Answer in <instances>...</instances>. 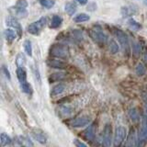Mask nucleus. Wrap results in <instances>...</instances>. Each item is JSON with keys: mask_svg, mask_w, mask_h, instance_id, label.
Instances as JSON below:
<instances>
[{"mask_svg": "<svg viewBox=\"0 0 147 147\" xmlns=\"http://www.w3.org/2000/svg\"><path fill=\"white\" fill-rule=\"evenodd\" d=\"M113 33L115 37L117 38V40H119V42L121 43L124 53L127 55H129V53H130V43H129V38L127 34L119 29H114Z\"/></svg>", "mask_w": 147, "mask_h": 147, "instance_id": "1", "label": "nucleus"}, {"mask_svg": "<svg viewBox=\"0 0 147 147\" xmlns=\"http://www.w3.org/2000/svg\"><path fill=\"white\" fill-rule=\"evenodd\" d=\"M50 54L53 57L66 59L69 56V50L66 46L62 44H55L53 45L50 49Z\"/></svg>", "mask_w": 147, "mask_h": 147, "instance_id": "2", "label": "nucleus"}, {"mask_svg": "<svg viewBox=\"0 0 147 147\" xmlns=\"http://www.w3.org/2000/svg\"><path fill=\"white\" fill-rule=\"evenodd\" d=\"M91 38L98 44H105L108 40V37L99 26H95L89 32Z\"/></svg>", "mask_w": 147, "mask_h": 147, "instance_id": "3", "label": "nucleus"}, {"mask_svg": "<svg viewBox=\"0 0 147 147\" xmlns=\"http://www.w3.org/2000/svg\"><path fill=\"white\" fill-rule=\"evenodd\" d=\"M46 23H47V18L46 17L40 18L39 20L31 23V24L27 28L28 32L32 35H39L40 33V31L42 30V29L45 27Z\"/></svg>", "mask_w": 147, "mask_h": 147, "instance_id": "4", "label": "nucleus"}, {"mask_svg": "<svg viewBox=\"0 0 147 147\" xmlns=\"http://www.w3.org/2000/svg\"><path fill=\"white\" fill-rule=\"evenodd\" d=\"M126 135H127V131L125 127L123 126L117 127L114 135V147H119V145L122 144V142L126 138Z\"/></svg>", "mask_w": 147, "mask_h": 147, "instance_id": "5", "label": "nucleus"}, {"mask_svg": "<svg viewBox=\"0 0 147 147\" xmlns=\"http://www.w3.org/2000/svg\"><path fill=\"white\" fill-rule=\"evenodd\" d=\"M147 142V115L144 114V119L142 122V127L138 133V144L140 145H144V142Z\"/></svg>", "mask_w": 147, "mask_h": 147, "instance_id": "6", "label": "nucleus"}, {"mask_svg": "<svg viewBox=\"0 0 147 147\" xmlns=\"http://www.w3.org/2000/svg\"><path fill=\"white\" fill-rule=\"evenodd\" d=\"M103 145L104 147H111L112 144V129L110 124H106L103 130Z\"/></svg>", "mask_w": 147, "mask_h": 147, "instance_id": "7", "label": "nucleus"}, {"mask_svg": "<svg viewBox=\"0 0 147 147\" xmlns=\"http://www.w3.org/2000/svg\"><path fill=\"white\" fill-rule=\"evenodd\" d=\"M6 24L8 27H11L13 29H15L17 32L18 33V36L21 37L22 36V28L21 25L20 24V22L17 20V18L15 17L9 16L6 18Z\"/></svg>", "mask_w": 147, "mask_h": 147, "instance_id": "8", "label": "nucleus"}, {"mask_svg": "<svg viewBox=\"0 0 147 147\" xmlns=\"http://www.w3.org/2000/svg\"><path fill=\"white\" fill-rule=\"evenodd\" d=\"M90 122V118L88 117H80L72 121V126L75 128H81L87 125Z\"/></svg>", "mask_w": 147, "mask_h": 147, "instance_id": "9", "label": "nucleus"}, {"mask_svg": "<svg viewBox=\"0 0 147 147\" xmlns=\"http://www.w3.org/2000/svg\"><path fill=\"white\" fill-rule=\"evenodd\" d=\"M47 64L50 67L59 69V70H63V69L66 68V63L63 61H60V60H49V61H47Z\"/></svg>", "mask_w": 147, "mask_h": 147, "instance_id": "10", "label": "nucleus"}, {"mask_svg": "<svg viewBox=\"0 0 147 147\" xmlns=\"http://www.w3.org/2000/svg\"><path fill=\"white\" fill-rule=\"evenodd\" d=\"M95 133H96V126L95 124H91V125H89L85 130L84 135L87 141H92L95 138Z\"/></svg>", "mask_w": 147, "mask_h": 147, "instance_id": "11", "label": "nucleus"}, {"mask_svg": "<svg viewBox=\"0 0 147 147\" xmlns=\"http://www.w3.org/2000/svg\"><path fill=\"white\" fill-rule=\"evenodd\" d=\"M135 144V131L134 129H131V131H130V134H129L127 141L125 142V145L124 147H133Z\"/></svg>", "mask_w": 147, "mask_h": 147, "instance_id": "12", "label": "nucleus"}, {"mask_svg": "<svg viewBox=\"0 0 147 147\" xmlns=\"http://www.w3.org/2000/svg\"><path fill=\"white\" fill-rule=\"evenodd\" d=\"M64 89H65V86L63 84H58L53 87L52 91H51V96H58L60 94H62L64 91Z\"/></svg>", "mask_w": 147, "mask_h": 147, "instance_id": "13", "label": "nucleus"}, {"mask_svg": "<svg viewBox=\"0 0 147 147\" xmlns=\"http://www.w3.org/2000/svg\"><path fill=\"white\" fill-rule=\"evenodd\" d=\"M63 23V18L60 16H53L52 18V21H51L50 28L51 29H57L60 26L62 25Z\"/></svg>", "mask_w": 147, "mask_h": 147, "instance_id": "14", "label": "nucleus"}, {"mask_svg": "<svg viewBox=\"0 0 147 147\" xmlns=\"http://www.w3.org/2000/svg\"><path fill=\"white\" fill-rule=\"evenodd\" d=\"M64 10L69 16H73L76 11V5L73 2H68L64 6Z\"/></svg>", "mask_w": 147, "mask_h": 147, "instance_id": "15", "label": "nucleus"}, {"mask_svg": "<svg viewBox=\"0 0 147 147\" xmlns=\"http://www.w3.org/2000/svg\"><path fill=\"white\" fill-rule=\"evenodd\" d=\"M17 76H18V81L21 83H24L26 82V79H27V73H26V70L23 67H18L17 69Z\"/></svg>", "mask_w": 147, "mask_h": 147, "instance_id": "16", "label": "nucleus"}, {"mask_svg": "<svg viewBox=\"0 0 147 147\" xmlns=\"http://www.w3.org/2000/svg\"><path fill=\"white\" fill-rule=\"evenodd\" d=\"M65 77V74L64 73H62V72H58V73H54V74H52V75L50 76L49 77V81L51 83L53 82H57V81H60L63 79V78Z\"/></svg>", "mask_w": 147, "mask_h": 147, "instance_id": "17", "label": "nucleus"}, {"mask_svg": "<svg viewBox=\"0 0 147 147\" xmlns=\"http://www.w3.org/2000/svg\"><path fill=\"white\" fill-rule=\"evenodd\" d=\"M32 136H33L34 139H35L37 142H39L40 144H44L45 142H46V141H47V139H46L45 135H44L41 131H33V132H32Z\"/></svg>", "mask_w": 147, "mask_h": 147, "instance_id": "18", "label": "nucleus"}, {"mask_svg": "<svg viewBox=\"0 0 147 147\" xmlns=\"http://www.w3.org/2000/svg\"><path fill=\"white\" fill-rule=\"evenodd\" d=\"M129 117H130V119L133 122H138L140 119L139 112H138V110L135 108H132L129 110Z\"/></svg>", "mask_w": 147, "mask_h": 147, "instance_id": "19", "label": "nucleus"}, {"mask_svg": "<svg viewBox=\"0 0 147 147\" xmlns=\"http://www.w3.org/2000/svg\"><path fill=\"white\" fill-rule=\"evenodd\" d=\"M4 34H5V37H6V39L7 41H9V42H11V41H13L14 40L16 39L17 37V34L16 32L14 31L13 30L11 29H7L4 31Z\"/></svg>", "mask_w": 147, "mask_h": 147, "instance_id": "20", "label": "nucleus"}, {"mask_svg": "<svg viewBox=\"0 0 147 147\" xmlns=\"http://www.w3.org/2000/svg\"><path fill=\"white\" fill-rule=\"evenodd\" d=\"M90 20V17L87 15L86 13H80L76 15L75 18H74V21L77 22V23H80V22H86L87 20Z\"/></svg>", "mask_w": 147, "mask_h": 147, "instance_id": "21", "label": "nucleus"}, {"mask_svg": "<svg viewBox=\"0 0 147 147\" xmlns=\"http://www.w3.org/2000/svg\"><path fill=\"white\" fill-rule=\"evenodd\" d=\"M0 141H1V147L9 145L12 142L11 138L9 137L7 133H1V137H0Z\"/></svg>", "mask_w": 147, "mask_h": 147, "instance_id": "22", "label": "nucleus"}, {"mask_svg": "<svg viewBox=\"0 0 147 147\" xmlns=\"http://www.w3.org/2000/svg\"><path fill=\"white\" fill-rule=\"evenodd\" d=\"M14 15L18 18H25L28 15V12L25 8H20L16 7L14 8Z\"/></svg>", "mask_w": 147, "mask_h": 147, "instance_id": "23", "label": "nucleus"}, {"mask_svg": "<svg viewBox=\"0 0 147 147\" xmlns=\"http://www.w3.org/2000/svg\"><path fill=\"white\" fill-rule=\"evenodd\" d=\"M16 63L18 67H23L26 63V58L24 56V54L22 53H20L18 54V56L16 58Z\"/></svg>", "mask_w": 147, "mask_h": 147, "instance_id": "24", "label": "nucleus"}, {"mask_svg": "<svg viewBox=\"0 0 147 147\" xmlns=\"http://www.w3.org/2000/svg\"><path fill=\"white\" fill-rule=\"evenodd\" d=\"M128 24H129V27H130L131 29L133 30H139L142 28L140 23H138L137 21H135L134 18H130V20H128Z\"/></svg>", "mask_w": 147, "mask_h": 147, "instance_id": "25", "label": "nucleus"}, {"mask_svg": "<svg viewBox=\"0 0 147 147\" xmlns=\"http://www.w3.org/2000/svg\"><path fill=\"white\" fill-rule=\"evenodd\" d=\"M20 85H21V89L24 93H26L27 95L32 94L33 90H32V87H31L30 84H29V83H27V82H24V83H21Z\"/></svg>", "mask_w": 147, "mask_h": 147, "instance_id": "26", "label": "nucleus"}, {"mask_svg": "<svg viewBox=\"0 0 147 147\" xmlns=\"http://www.w3.org/2000/svg\"><path fill=\"white\" fill-rule=\"evenodd\" d=\"M146 72V69L145 66L142 63H138L136 67H135V73L138 76H144V74Z\"/></svg>", "mask_w": 147, "mask_h": 147, "instance_id": "27", "label": "nucleus"}, {"mask_svg": "<svg viewBox=\"0 0 147 147\" xmlns=\"http://www.w3.org/2000/svg\"><path fill=\"white\" fill-rule=\"evenodd\" d=\"M23 46H24V50L26 53L29 55V56H32V47H31V42L30 40H26L23 43Z\"/></svg>", "mask_w": 147, "mask_h": 147, "instance_id": "28", "label": "nucleus"}, {"mask_svg": "<svg viewBox=\"0 0 147 147\" xmlns=\"http://www.w3.org/2000/svg\"><path fill=\"white\" fill-rule=\"evenodd\" d=\"M119 45L117 44V42L115 40H111L109 41V51H110V53H116L119 52Z\"/></svg>", "mask_w": 147, "mask_h": 147, "instance_id": "29", "label": "nucleus"}, {"mask_svg": "<svg viewBox=\"0 0 147 147\" xmlns=\"http://www.w3.org/2000/svg\"><path fill=\"white\" fill-rule=\"evenodd\" d=\"M40 3L46 8H52L55 4L54 0H40Z\"/></svg>", "mask_w": 147, "mask_h": 147, "instance_id": "30", "label": "nucleus"}, {"mask_svg": "<svg viewBox=\"0 0 147 147\" xmlns=\"http://www.w3.org/2000/svg\"><path fill=\"white\" fill-rule=\"evenodd\" d=\"M132 52H133V54H134V56H139L142 53V47L139 42H135L133 43V46H132Z\"/></svg>", "mask_w": 147, "mask_h": 147, "instance_id": "31", "label": "nucleus"}, {"mask_svg": "<svg viewBox=\"0 0 147 147\" xmlns=\"http://www.w3.org/2000/svg\"><path fill=\"white\" fill-rule=\"evenodd\" d=\"M17 7L20 8H26L28 7V3L26 0H18L17 3Z\"/></svg>", "mask_w": 147, "mask_h": 147, "instance_id": "32", "label": "nucleus"}, {"mask_svg": "<svg viewBox=\"0 0 147 147\" xmlns=\"http://www.w3.org/2000/svg\"><path fill=\"white\" fill-rule=\"evenodd\" d=\"M74 144H75V145L76 147H87L86 144H85L84 142H81L80 140H78V139H75V140H74Z\"/></svg>", "mask_w": 147, "mask_h": 147, "instance_id": "33", "label": "nucleus"}, {"mask_svg": "<svg viewBox=\"0 0 147 147\" xmlns=\"http://www.w3.org/2000/svg\"><path fill=\"white\" fill-rule=\"evenodd\" d=\"M2 70H3V73L5 74V76H7V79H10V73H9L7 67L6 65H3L2 66Z\"/></svg>", "mask_w": 147, "mask_h": 147, "instance_id": "34", "label": "nucleus"}, {"mask_svg": "<svg viewBox=\"0 0 147 147\" xmlns=\"http://www.w3.org/2000/svg\"><path fill=\"white\" fill-rule=\"evenodd\" d=\"M80 5H86L87 3V0H76Z\"/></svg>", "mask_w": 147, "mask_h": 147, "instance_id": "35", "label": "nucleus"}, {"mask_svg": "<svg viewBox=\"0 0 147 147\" xmlns=\"http://www.w3.org/2000/svg\"><path fill=\"white\" fill-rule=\"evenodd\" d=\"M144 61H145V62H147V53H145V54H144Z\"/></svg>", "mask_w": 147, "mask_h": 147, "instance_id": "36", "label": "nucleus"}, {"mask_svg": "<svg viewBox=\"0 0 147 147\" xmlns=\"http://www.w3.org/2000/svg\"><path fill=\"white\" fill-rule=\"evenodd\" d=\"M144 3H145V5H147V0H144Z\"/></svg>", "mask_w": 147, "mask_h": 147, "instance_id": "37", "label": "nucleus"}, {"mask_svg": "<svg viewBox=\"0 0 147 147\" xmlns=\"http://www.w3.org/2000/svg\"><path fill=\"white\" fill-rule=\"evenodd\" d=\"M22 147H25V146H22Z\"/></svg>", "mask_w": 147, "mask_h": 147, "instance_id": "38", "label": "nucleus"}]
</instances>
